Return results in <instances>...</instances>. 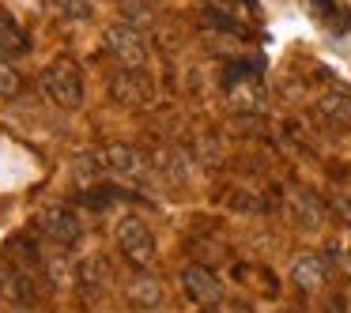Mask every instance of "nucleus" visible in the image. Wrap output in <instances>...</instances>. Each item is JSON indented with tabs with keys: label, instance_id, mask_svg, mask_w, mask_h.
<instances>
[{
	"label": "nucleus",
	"instance_id": "8",
	"mask_svg": "<svg viewBox=\"0 0 351 313\" xmlns=\"http://www.w3.org/2000/svg\"><path fill=\"white\" fill-rule=\"evenodd\" d=\"M114 99L125 102V106L152 102V79L144 76V68H121V76L114 79Z\"/></svg>",
	"mask_w": 351,
	"mask_h": 313
},
{
	"label": "nucleus",
	"instance_id": "3",
	"mask_svg": "<svg viewBox=\"0 0 351 313\" xmlns=\"http://www.w3.org/2000/svg\"><path fill=\"white\" fill-rule=\"evenodd\" d=\"M106 49L117 57V64L121 68H144L147 61V46L144 38H140V31L132 23H114L106 31Z\"/></svg>",
	"mask_w": 351,
	"mask_h": 313
},
{
	"label": "nucleus",
	"instance_id": "2",
	"mask_svg": "<svg viewBox=\"0 0 351 313\" xmlns=\"http://www.w3.org/2000/svg\"><path fill=\"white\" fill-rule=\"evenodd\" d=\"M114 238H117V249H121V257L129 260L132 268H147V264L155 260V234H152V227H147L144 219H136V215H125V219L117 223Z\"/></svg>",
	"mask_w": 351,
	"mask_h": 313
},
{
	"label": "nucleus",
	"instance_id": "18",
	"mask_svg": "<svg viewBox=\"0 0 351 313\" xmlns=\"http://www.w3.org/2000/svg\"><path fill=\"white\" fill-rule=\"evenodd\" d=\"M343 272H348V275H351V249H348V253H343Z\"/></svg>",
	"mask_w": 351,
	"mask_h": 313
},
{
	"label": "nucleus",
	"instance_id": "16",
	"mask_svg": "<svg viewBox=\"0 0 351 313\" xmlns=\"http://www.w3.org/2000/svg\"><path fill=\"white\" fill-rule=\"evenodd\" d=\"M325 313H348V305H343V298H328V302H325Z\"/></svg>",
	"mask_w": 351,
	"mask_h": 313
},
{
	"label": "nucleus",
	"instance_id": "10",
	"mask_svg": "<svg viewBox=\"0 0 351 313\" xmlns=\"http://www.w3.org/2000/svg\"><path fill=\"white\" fill-rule=\"evenodd\" d=\"M125 298H129L136 310H159L162 298H167V290H162V283L155 279L152 272H136L129 279V287H125Z\"/></svg>",
	"mask_w": 351,
	"mask_h": 313
},
{
	"label": "nucleus",
	"instance_id": "15",
	"mask_svg": "<svg viewBox=\"0 0 351 313\" xmlns=\"http://www.w3.org/2000/svg\"><path fill=\"white\" fill-rule=\"evenodd\" d=\"M332 204H336V212H340L343 219L351 223V185H348V189H340V192H336V200H332Z\"/></svg>",
	"mask_w": 351,
	"mask_h": 313
},
{
	"label": "nucleus",
	"instance_id": "11",
	"mask_svg": "<svg viewBox=\"0 0 351 313\" xmlns=\"http://www.w3.org/2000/svg\"><path fill=\"white\" fill-rule=\"evenodd\" d=\"M317 117L336 129H348L351 132V95L348 91H325L317 99Z\"/></svg>",
	"mask_w": 351,
	"mask_h": 313
},
{
	"label": "nucleus",
	"instance_id": "9",
	"mask_svg": "<svg viewBox=\"0 0 351 313\" xmlns=\"http://www.w3.org/2000/svg\"><path fill=\"white\" fill-rule=\"evenodd\" d=\"M106 155V170L110 174H117V177H125V181H136V185H147L144 177H147V162L140 159V151H132V147H110V151H102Z\"/></svg>",
	"mask_w": 351,
	"mask_h": 313
},
{
	"label": "nucleus",
	"instance_id": "19",
	"mask_svg": "<svg viewBox=\"0 0 351 313\" xmlns=\"http://www.w3.org/2000/svg\"><path fill=\"white\" fill-rule=\"evenodd\" d=\"M280 313H302V310H280Z\"/></svg>",
	"mask_w": 351,
	"mask_h": 313
},
{
	"label": "nucleus",
	"instance_id": "1",
	"mask_svg": "<svg viewBox=\"0 0 351 313\" xmlns=\"http://www.w3.org/2000/svg\"><path fill=\"white\" fill-rule=\"evenodd\" d=\"M38 87H42V95L61 110L84 106V76H80L76 61H69V57H53V61L42 68Z\"/></svg>",
	"mask_w": 351,
	"mask_h": 313
},
{
	"label": "nucleus",
	"instance_id": "5",
	"mask_svg": "<svg viewBox=\"0 0 351 313\" xmlns=\"http://www.w3.org/2000/svg\"><path fill=\"white\" fill-rule=\"evenodd\" d=\"M0 298L12 302L16 310H31V305L38 302L31 272H23V268H16V264H0Z\"/></svg>",
	"mask_w": 351,
	"mask_h": 313
},
{
	"label": "nucleus",
	"instance_id": "14",
	"mask_svg": "<svg viewBox=\"0 0 351 313\" xmlns=\"http://www.w3.org/2000/svg\"><path fill=\"white\" fill-rule=\"evenodd\" d=\"M53 8L61 12V16H69V19H87L91 16V4H87V0H53Z\"/></svg>",
	"mask_w": 351,
	"mask_h": 313
},
{
	"label": "nucleus",
	"instance_id": "6",
	"mask_svg": "<svg viewBox=\"0 0 351 313\" xmlns=\"http://www.w3.org/2000/svg\"><path fill=\"white\" fill-rule=\"evenodd\" d=\"M38 227H42V234H46L49 242H57L61 249H72V245L80 242V223L69 208H46V212L38 215Z\"/></svg>",
	"mask_w": 351,
	"mask_h": 313
},
{
	"label": "nucleus",
	"instance_id": "17",
	"mask_svg": "<svg viewBox=\"0 0 351 313\" xmlns=\"http://www.w3.org/2000/svg\"><path fill=\"white\" fill-rule=\"evenodd\" d=\"M223 313H250V310L242 302H230V305H223Z\"/></svg>",
	"mask_w": 351,
	"mask_h": 313
},
{
	"label": "nucleus",
	"instance_id": "7",
	"mask_svg": "<svg viewBox=\"0 0 351 313\" xmlns=\"http://www.w3.org/2000/svg\"><path fill=\"white\" fill-rule=\"evenodd\" d=\"M291 279H295V287L302 290V295H317V290L325 287V279H328L325 257H317V253H302V257H295V264H291Z\"/></svg>",
	"mask_w": 351,
	"mask_h": 313
},
{
	"label": "nucleus",
	"instance_id": "4",
	"mask_svg": "<svg viewBox=\"0 0 351 313\" xmlns=\"http://www.w3.org/2000/svg\"><path fill=\"white\" fill-rule=\"evenodd\" d=\"M182 287L189 295V302H197L200 310H219L223 305V283L215 279L212 268L204 264H189L182 272Z\"/></svg>",
	"mask_w": 351,
	"mask_h": 313
},
{
	"label": "nucleus",
	"instance_id": "13",
	"mask_svg": "<svg viewBox=\"0 0 351 313\" xmlns=\"http://www.w3.org/2000/svg\"><path fill=\"white\" fill-rule=\"evenodd\" d=\"M19 91H23V76L0 57V99H16Z\"/></svg>",
	"mask_w": 351,
	"mask_h": 313
},
{
	"label": "nucleus",
	"instance_id": "12",
	"mask_svg": "<svg viewBox=\"0 0 351 313\" xmlns=\"http://www.w3.org/2000/svg\"><path fill=\"white\" fill-rule=\"evenodd\" d=\"M27 49H31L27 31L8 16V12H0V57H19V53H27Z\"/></svg>",
	"mask_w": 351,
	"mask_h": 313
}]
</instances>
